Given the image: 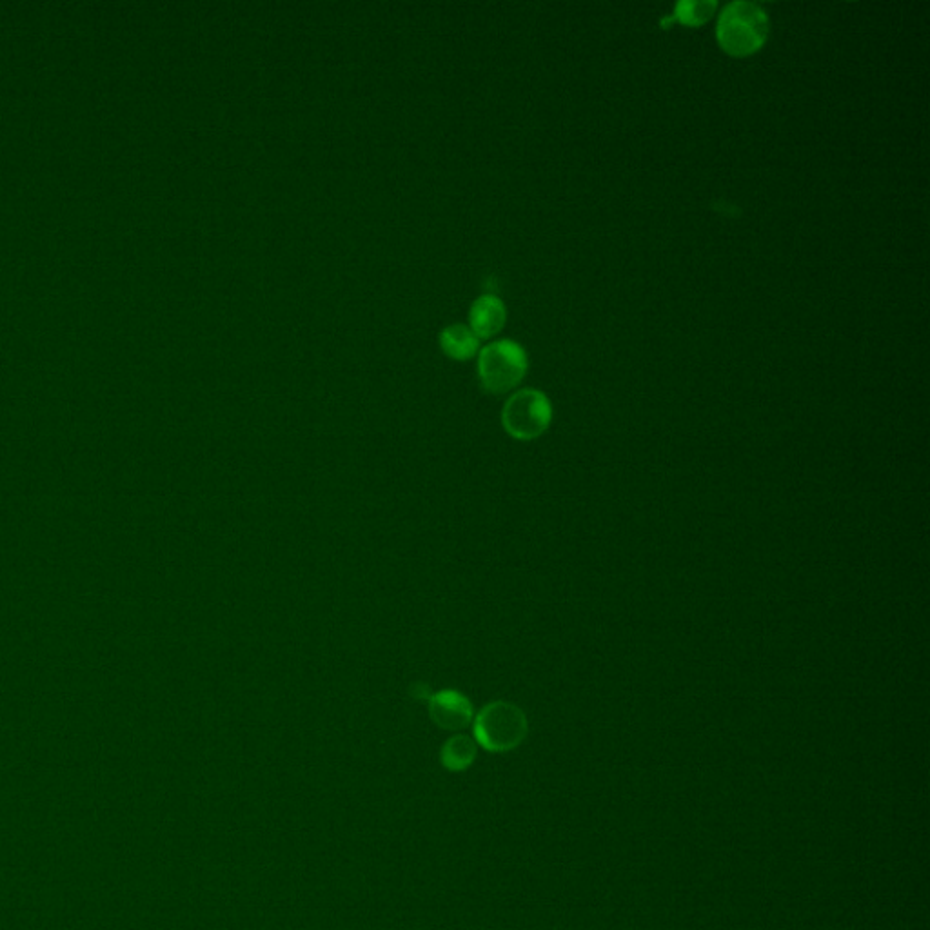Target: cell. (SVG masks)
I'll list each match as a JSON object with an SVG mask.
<instances>
[{
	"label": "cell",
	"instance_id": "cell-8",
	"mask_svg": "<svg viewBox=\"0 0 930 930\" xmlns=\"http://www.w3.org/2000/svg\"><path fill=\"white\" fill-rule=\"evenodd\" d=\"M440 758L442 765L449 771H464L475 762L476 742L465 734H456L444 743Z\"/></svg>",
	"mask_w": 930,
	"mask_h": 930
},
{
	"label": "cell",
	"instance_id": "cell-7",
	"mask_svg": "<svg viewBox=\"0 0 930 930\" xmlns=\"http://www.w3.org/2000/svg\"><path fill=\"white\" fill-rule=\"evenodd\" d=\"M442 351L453 360H469L480 349V338L465 324H451L440 331L438 337Z\"/></svg>",
	"mask_w": 930,
	"mask_h": 930
},
{
	"label": "cell",
	"instance_id": "cell-4",
	"mask_svg": "<svg viewBox=\"0 0 930 930\" xmlns=\"http://www.w3.org/2000/svg\"><path fill=\"white\" fill-rule=\"evenodd\" d=\"M553 420V406L545 393L525 387L505 400L502 426L515 440L531 442L544 435Z\"/></svg>",
	"mask_w": 930,
	"mask_h": 930
},
{
	"label": "cell",
	"instance_id": "cell-3",
	"mask_svg": "<svg viewBox=\"0 0 930 930\" xmlns=\"http://www.w3.org/2000/svg\"><path fill=\"white\" fill-rule=\"evenodd\" d=\"M527 731V716L516 703H487L473 718L475 742L491 752L513 751L524 742Z\"/></svg>",
	"mask_w": 930,
	"mask_h": 930
},
{
	"label": "cell",
	"instance_id": "cell-2",
	"mask_svg": "<svg viewBox=\"0 0 930 930\" xmlns=\"http://www.w3.org/2000/svg\"><path fill=\"white\" fill-rule=\"evenodd\" d=\"M527 353L511 338L489 342L478 353V378L489 395H505L513 391L527 373Z\"/></svg>",
	"mask_w": 930,
	"mask_h": 930
},
{
	"label": "cell",
	"instance_id": "cell-1",
	"mask_svg": "<svg viewBox=\"0 0 930 930\" xmlns=\"http://www.w3.org/2000/svg\"><path fill=\"white\" fill-rule=\"evenodd\" d=\"M769 30V17L760 4L736 0L723 8L716 24V39L727 55L743 59L762 50Z\"/></svg>",
	"mask_w": 930,
	"mask_h": 930
},
{
	"label": "cell",
	"instance_id": "cell-6",
	"mask_svg": "<svg viewBox=\"0 0 930 930\" xmlns=\"http://www.w3.org/2000/svg\"><path fill=\"white\" fill-rule=\"evenodd\" d=\"M507 309L504 300L493 293H484L469 307V327L478 338L498 335L505 326Z\"/></svg>",
	"mask_w": 930,
	"mask_h": 930
},
{
	"label": "cell",
	"instance_id": "cell-5",
	"mask_svg": "<svg viewBox=\"0 0 930 930\" xmlns=\"http://www.w3.org/2000/svg\"><path fill=\"white\" fill-rule=\"evenodd\" d=\"M431 720L446 731H462L473 723V705L465 694L455 689H444L429 696L427 700Z\"/></svg>",
	"mask_w": 930,
	"mask_h": 930
},
{
	"label": "cell",
	"instance_id": "cell-9",
	"mask_svg": "<svg viewBox=\"0 0 930 930\" xmlns=\"http://www.w3.org/2000/svg\"><path fill=\"white\" fill-rule=\"evenodd\" d=\"M718 4L714 0H683L674 11V17L685 26H702L713 19Z\"/></svg>",
	"mask_w": 930,
	"mask_h": 930
}]
</instances>
